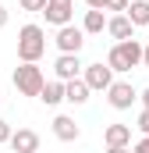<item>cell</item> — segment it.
<instances>
[{
  "label": "cell",
  "instance_id": "obj_11",
  "mask_svg": "<svg viewBox=\"0 0 149 153\" xmlns=\"http://www.w3.org/2000/svg\"><path fill=\"white\" fill-rule=\"evenodd\" d=\"M103 143H107V150L110 146H131V125H107L103 128Z\"/></svg>",
  "mask_w": 149,
  "mask_h": 153
},
{
  "label": "cell",
  "instance_id": "obj_25",
  "mask_svg": "<svg viewBox=\"0 0 149 153\" xmlns=\"http://www.w3.org/2000/svg\"><path fill=\"white\" fill-rule=\"evenodd\" d=\"M4 25H7V7L0 4V29H4Z\"/></svg>",
  "mask_w": 149,
  "mask_h": 153
},
{
  "label": "cell",
  "instance_id": "obj_5",
  "mask_svg": "<svg viewBox=\"0 0 149 153\" xmlns=\"http://www.w3.org/2000/svg\"><path fill=\"white\" fill-rule=\"evenodd\" d=\"M82 46H85V32L78 25H60L57 29V50L60 53H82Z\"/></svg>",
  "mask_w": 149,
  "mask_h": 153
},
{
  "label": "cell",
  "instance_id": "obj_12",
  "mask_svg": "<svg viewBox=\"0 0 149 153\" xmlns=\"http://www.w3.org/2000/svg\"><path fill=\"white\" fill-rule=\"evenodd\" d=\"M107 32H110L117 43H121V39H135V25H131L124 14H114V18H107Z\"/></svg>",
  "mask_w": 149,
  "mask_h": 153
},
{
  "label": "cell",
  "instance_id": "obj_26",
  "mask_svg": "<svg viewBox=\"0 0 149 153\" xmlns=\"http://www.w3.org/2000/svg\"><path fill=\"white\" fill-rule=\"evenodd\" d=\"M142 68H149V46H142Z\"/></svg>",
  "mask_w": 149,
  "mask_h": 153
},
{
  "label": "cell",
  "instance_id": "obj_24",
  "mask_svg": "<svg viewBox=\"0 0 149 153\" xmlns=\"http://www.w3.org/2000/svg\"><path fill=\"white\" fill-rule=\"evenodd\" d=\"M107 153H131V146H110Z\"/></svg>",
  "mask_w": 149,
  "mask_h": 153
},
{
  "label": "cell",
  "instance_id": "obj_9",
  "mask_svg": "<svg viewBox=\"0 0 149 153\" xmlns=\"http://www.w3.org/2000/svg\"><path fill=\"white\" fill-rule=\"evenodd\" d=\"M85 64L78 61V53H60L57 57V64H53V71H57V82H71V78H78V71H82Z\"/></svg>",
  "mask_w": 149,
  "mask_h": 153
},
{
  "label": "cell",
  "instance_id": "obj_21",
  "mask_svg": "<svg viewBox=\"0 0 149 153\" xmlns=\"http://www.w3.org/2000/svg\"><path fill=\"white\" fill-rule=\"evenodd\" d=\"M11 132H14V128H11V125H7V121H0V146H4V143H7V139H11Z\"/></svg>",
  "mask_w": 149,
  "mask_h": 153
},
{
  "label": "cell",
  "instance_id": "obj_18",
  "mask_svg": "<svg viewBox=\"0 0 149 153\" xmlns=\"http://www.w3.org/2000/svg\"><path fill=\"white\" fill-rule=\"evenodd\" d=\"M124 7H128V0H103V11H117V14H124Z\"/></svg>",
  "mask_w": 149,
  "mask_h": 153
},
{
  "label": "cell",
  "instance_id": "obj_1",
  "mask_svg": "<svg viewBox=\"0 0 149 153\" xmlns=\"http://www.w3.org/2000/svg\"><path fill=\"white\" fill-rule=\"evenodd\" d=\"M46 53V32L39 25H21L18 29V61L21 64H39Z\"/></svg>",
  "mask_w": 149,
  "mask_h": 153
},
{
  "label": "cell",
  "instance_id": "obj_19",
  "mask_svg": "<svg viewBox=\"0 0 149 153\" xmlns=\"http://www.w3.org/2000/svg\"><path fill=\"white\" fill-rule=\"evenodd\" d=\"M135 128H139L142 135H149V111H142V114H139V125H135Z\"/></svg>",
  "mask_w": 149,
  "mask_h": 153
},
{
  "label": "cell",
  "instance_id": "obj_7",
  "mask_svg": "<svg viewBox=\"0 0 149 153\" xmlns=\"http://www.w3.org/2000/svg\"><path fill=\"white\" fill-rule=\"evenodd\" d=\"M82 82L89 85V93L92 89H110V82H114V71L107 68V64H85V75H82Z\"/></svg>",
  "mask_w": 149,
  "mask_h": 153
},
{
  "label": "cell",
  "instance_id": "obj_8",
  "mask_svg": "<svg viewBox=\"0 0 149 153\" xmlns=\"http://www.w3.org/2000/svg\"><path fill=\"white\" fill-rule=\"evenodd\" d=\"M11 150L14 153H39V132L32 128H18V132H11Z\"/></svg>",
  "mask_w": 149,
  "mask_h": 153
},
{
  "label": "cell",
  "instance_id": "obj_17",
  "mask_svg": "<svg viewBox=\"0 0 149 153\" xmlns=\"http://www.w3.org/2000/svg\"><path fill=\"white\" fill-rule=\"evenodd\" d=\"M21 4V11H36V14H43V7H46V0H18Z\"/></svg>",
  "mask_w": 149,
  "mask_h": 153
},
{
  "label": "cell",
  "instance_id": "obj_6",
  "mask_svg": "<svg viewBox=\"0 0 149 153\" xmlns=\"http://www.w3.org/2000/svg\"><path fill=\"white\" fill-rule=\"evenodd\" d=\"M43 14H46V22L50 25H71V14H74V0H46V7H43Z\"/></svg>",
  "mask_w": 149,
  "mask_h": 153
},
{
  "label": "cell",
  "instance_id": "obj_14",
  "mask_svg": "<svg viewBox=\"0 0 149 153\" xmlns=\"http://www.w3.org/2000/svg\"><path fill=\"white\" fill-rule=\"evenodd\" d=\"M124 18L131 25H149V0H131L124 7Z\"/></svg>",
  "mask_w": 149,
  "mask_h": 153
},
{
  "label": "cell",
  "instance_id": "obj_22",
  "mask_svg": "<svg viewBox=\"0 0 149 153\" xmlns=\"http://www.w3.org/2000/svg\"><path fill=\"white\" fill-rule=\"evenodd\" d=\"M139 100H142V111H149V85L142 89V93H139Z\"/></svg>",
  "mask_w": 149,
  "mask_h": 153
},
{
  "label": "cell",
  "instance_id": "obj_4",
  "mask_svg": "<svg viewBox=\"0 0 149 153\" xmlns=\"http://www.w3.org/2000/svg\"><path fill=\"white\" fill-rule=\"evenodd\" d=\"M135 100H139V89H135L131 82H110V89H107V103H110L114 111H128Z\"/></svg>",
  "mask_w": 149,
  "mask_h": 153
},
{
  "label": "cell",
  "instance_id": "obj_23",
  "mask_svg": "<svg viewBox=\"0 0 149 153\" xmlns=\"http://www.w3.org/2000/svg\"><path fill=\"white\" fill-rule=\"evenodd\" d=\"M89 4V11H103V0H85Z\"/></svg>",
  "mask_w": 149,
  "mask_h": 153
},
{
  "label": "cell",
  "instance_id": "obj_10",
  "mask_svg": "<svg viewBox=\"0 0 149 153\" xmlns=\"http://www.w3.org/2000/svg\"><path fill=\"white\" fill-rule=\"evenodd\" d=\"M53 135H57L60 143H74V139L82 135V128H78V121H74V117L57 114V117H53Z\"/></svg>",
  "mask_w": 149,
  "mask_h": 153
},
{
  "label": "cell",
  "instance_id": "obj_16",
  "mask_svg": "<svg viewBox=\"0 0 149 153\" xmlns=\"http://www.w3.org/2000/svg\"><path fill=\"white\" fill-rule=\"evenodd\" d=\"M103 29H107V18H103V11H85L82 32H85V36H96V32H103Z\"/></svg>",
  "mask_w": 149,
  "mask_h": 153
},
{
  "label": "cell",
  "instance_id": "obj_2",
  "mask_svg": "<svg viewBox=\"0 0 149 153\" xmlns=\"http://www.w3.org/2000/svg\"><path fill=\"white\" fill-rule=\"evenodd\" d=\"M142 64V43L139 39H121L114 43L110 53H107V68L110 71H131Z\"/></svg>",
  "mask_w": 149,
  "mask_h": 153
},
{
  "label": "cell",
  "instance_id": "obj_20",
  "mask_svg": "<svg viewBox=\"0 0 149 153\" xmlns=\"http://www.w3.org/2000/svg\"><path fill=\"white\" fill-rule=\"evenodd\" d=\"M131 153H149V135H142V139L131 146Z\"/></svg>",
  "mask_w": 149,
  "mask_h": 153
},
{
  "label": "cell",
  "instance_id": "obj_15",
  "mask_svg": "<svg viewBox=\"0 0 149 153\" xmlns=\"http://www.w3.org/2000/svg\"><path fill=\"white\" fill-rule=\"evenodd\" d=\"M64 100H68V103H85V100H89V85H85L82 78L64 82Z\"/></svg>",
  "mask_w": 149,
  "mask_h": 153
},
{
  "label": "cell",
  "instance_id": "obj_27",
  "mask_svg": "<svg viewBox=\"0 0 149 153\" xmlns=\"http://www.w3.org/2000/svg\"><path fill=\"white\" fill-rule=\"evenodd\" d=\"M128 4H131V0H128Z\"/></svg>",
  "mask_w": 149,
  "mask_h": 153
},
{
  "label": "cell",
  "instance_id": "obj_3",
  "mask_svg": "<svg viewBox=\"0 0 149 153\" xmlns=\"http://www.w3.org/2000/svg\"><path fill=\"white\" fill-rule=\"evenodd\" d=\"M11 82H14V89L21 93V96H39V89H43V68L39 64H18L14 68V75H11Z\"/></svg>",
  "mask_w": 149,
  "mask_h": 153
},
{
  "label": "cell",
  "instance_id": "obj_13",
  "mask_svg": "<svg viewBox=\"0 0 149 153\" xmlns=\"http://www.w3.org/2000/svg\"><path fill=\"white\" fill-rule=\"evenodd\" d=\"M39 100L46 103V107H57V103H64V82H43V89H39Z\"/></svg>",
  "mask_w": 149,
  "mask_h": 153
}]
</instances>
